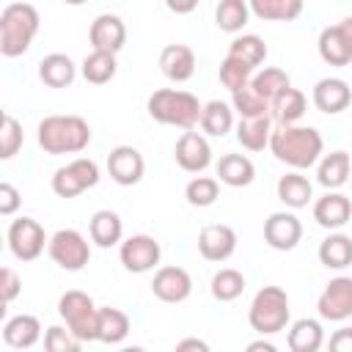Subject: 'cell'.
I'll return each instance as SVG.
<instances>
[{
    "mask_svg": "<svg viewBox=\"0 0 352 352\" xmlns=\"http://www.w3.org/2000/svg\"><path fill=\"white\" fill-rule=\"evenodd\" d=\"M250 80H253V66L250 63H245V60H239L234 55H226L223 58V63H220V82L231 94L239 91V88H245V85H250Z\"/></svg>",
    "mask_w": 352,
    "mask_h": 352,
    "instance_id": "41",
    "label": "cell"
},
{
    "mask_svg": "<svg viewBox=\"0 0 352 352\" xmlns=\"http://www.w3.org/2000/svg\"><path fill=\"white\" fill-rule=\"evenodd\" d=\"M316 47H319V58H322L324 63H330V66H346V63L352 60V50H349V44L344 41L338 25H327V28L319 33Z\"/></svg>",
    "mask_w": 352,
    "mask_h": 352,
    "instance_id": "31",
    "label": "cell"
},
{
    "mask_svg": "<svg viewBox=\"0 0 352 352\" xmlns=\"http://www.w3.org/2000/svg\"><path fill=\"white\" fill-rule=\"evenodd\" d=\"M248 6L264 22H292L302 14V0H248Z\"/></svg>",
    "mask_w": 352,
    "mask_h": 352,
    "instance_id": "33",
    "label": "cell"
},
{
    "mask_svg": "<svg viewBox=\"0 0 352 352\" xmlns=\"http://www.w3.org/2000/svg\"><path fill=\"white\" fill-rule=\"evenodd\" d=\"M250 85H253V91H256L258 96H264L267 102H272L280 91H286V88L292 85V80H289V74H286L283 69H278V66H264L261 72L253 74Z\"/></svg>",
    "mask_w": 352,
    "mask_h": 352,
    "instance_id": "37",
    "label": "cell"
},
{
    "mask_svg": "<svg viewBox=\"0 0 352 352\" xmlns=\"http://www.w3.org/2000/svg\"><path fill=\"white\" fill-rule=\"evenodd\" d=\"M36 138H38V146L52 157L80 154L91 143V126L80 116H47L38 121Z\"/></svg>",
    "mask_w": 352,
    "mask_h": 352,
    "instance_id": "2",
    "label": "cell"
},
{
    "mask_svg": "<svg viewBox=\"0 0 352 352\" xmlns=\"http://www.w3.org/2000/svg\"><path fill=\"white\" fill-rule=\"evenodd\" d=\"M47 253L50 258L60 267V270H69V272H80L88 258H91V248H88V239L74 231V228H60L50 236V245H47Z\"/></svg>",
    "mask_w": 352,
    "mask_h": 352,
    "instance_id": "8",
    "label": "cell"
},
{
    "mask_svg": "<svg viewBox=\"0 0 352 352\" xmlns=\"http://www.w3.org/2000/svg\"><path fill=\"white\" fill-rule=\"evenodd\" d=\"M289 297L280 286H264L256 292L250 308H248V322L256 333L261 336H275L280 330H286L289 324Z\"/></svg>",
    "mask_w": 352,
    "mask_h": 352,
    "instance_id": "5",
    "label": "cell"
},
{
    "mask_svg": "<svg viewBox=\"0 0 352 352\" xmlns=\"http://www.w3.org/2000/svg\"><path fill=\"white\" fill-rule=\"evenodd\" d=\"M38 11L30 3H11L0 14V52L6 58H19L30 50L38 33Z\"/></svg>",
    "mask_w": 352,
    "mask_h": 352,
    "instance_id": "4",
    "label": "cell"
},
{
    "mask_svg": "<svg viewBox=\"0 0 352 352\" xmlns=\"http://www.w3.org/2000/svg\"><path fill=\"white\" fill-rule=\"evenodd\" d=\"M173 157H176V165L182 170H187V173H204L212 165V146H209V140L201 132L184 129L182 138L176 140Z\"/></svg>",
    "mask_w": 352,
    "mask_h": 352,
    "instance_id": "12",
    "label": "cell"
},
{
    "mask_svg": "<svg viewBox=\"0 0 352 352\" xmlns=\"http://www.w3.org/2000/svg\"><path fill=\"white\" fill-rule=\"evenodd\" d=\"M236 250V231L226 223H209L198 234V253L206 261H226Z\"/></svg>",
    "mask_w": 352,
    "mask_h": 352,
    "instance_id": "15",
    "label": "cell"
},
{
    "mask_svg": "<svg viewBox=\"0 0 352 352\" xmlns=\"http://www.w3.org/2000/svg\"><path fill=\"white\" fill-rule=\"evenodd\" d=\"M0 292H3V302H14L19 297V292H22V280L11 267L0 270Z\"/></svg>",
    "mask_w": 352,
    "mask_h": 352,
    "instance_id": "45",
    "label": "cell"
},
{
    "mask_svg": "<svg viewBox=\"0 0 352 352\" xmlns=\"http://www.w3.org/2000/svg\"><path fill=\"white\" fill-rule=\"evenodd\" d=\"M214 170H217V179L228 187H248L256 179V168L245 154H223Z\"/></svg>",
    "mask_w": 352,
    "mask_h": 352,
    "instance_id": "26",
    "label": "cell"
},
{
    "mask_svg": "<svg viewBox=\"0 0 352 352\" xmlns=\"http://www.w3.org/2000/svg\"><path fill=\"white\" fill-rule=\"evenodd\" d=\"M77 77V66L69 55L63 52H50L38 60V80L50 88H66Z\"/></svg>",
    "mask_w": 352,
    "mask_h": 352,
    "instance_id": "22",
    "label": "cell"
},
{
    "mask_svg": "<svg viewBox=\"0 0 352 352\" xmlns=\"http://www.w3.org/2000/svg\"><path fill=\"white\" fill-rule=\"evenodd\" d=\"M330 349L333 352H352V327H341L330 336Z\"/></svg>",
    "mask_w": 352,
    "mask_h": 352,
    "instance_id": "47",
    "label": "cell"
},
{
    "mask_svg": "<svg viewBox=\"0 0 352 352\" xmlns=\"http://www.w3.org/2000/svg\"><path fill=\"white\" fill-rule=\"evenodd\" d=\"M349 182H352V176H349Z\"/></svg>",
    "mask_w": 352,
    "mask_h": 352,
    "instance_id": "53",
    "label": "cell"
},
{
    "mask_svg": "<svg viewBox=\"0 0 352 352\" xmlns=\"http://www.w3.org/2000/svg\"><path fill=\"white\" fill-rule=\"evenodd\" d=\"M275 190H278V198H280L289 209H302V206H308V201L314 198V187H311V182H308L300 170H292V173L280 176Z\"/></svg>",
    "mask_w": 352,
    "mask_h": 352,
    "instance_id": "28",
    "label": "cell"
},
{
    "mask_svg": "<svg viewBox=\"0 0 352 352\" xmlns=\"http://www.w3.org/2000/svg\"><path fill=\"white\" fill-rule=\"evenodd\" d=\"M270 151L275 154L278 162H283L294 170H305L319 162V157L324 151V140H322L319 129H314V126L278 124V129H272V135H270Z\"/></svg>",
    "mask_w": 352,
    "mask_h": 352,
    "instance_id": "1",
    "label": "cell"
},
{
    "mask_svg": "<svg viewBox=\"0 0 352 352\" xmlns=\"http://www.w3.org/2000/svg\"><path fill=\"white\" fill-rule=\"evenodd\" d=\"M160 72L170 82H187L195 74V52L187 44H168L160 52Z\"/></svg>",
    "mask_w": 352,
    "mask_h": 352,
    "instance_id": "20",
    "label": "cell"
},
{
    "mask_svg": "<svg viewBox=\"0 0 352 352\" xmlns=\"http://www.w3.org/2000/svg\"><path fill=\"white\" fill-rule=\"evenodd\" d=\"M302 239V223L294 212H272L264 220V242L272 250H294Z\"/></svg>",
    "mask_w": 352,
    "mask_h": 352,
    "instance_id": "13",
    "label": "cell"
},
{
    "mask_svg": "<svg viewBox=\"0 0 352 352\" xmlns=\"http://www.w3.org/2000/svg\"><path fill=\"white\" fill-rule=\"evenodd\" d=\"M107 173L116 184L121 187H132L143 179L146 173V162H143V154L135 148V146H116L110 154H107Z\"/></svg>",
    "mask_w": 352,
    "mask_h": 352,
    "instance_id": "14",
    "label": "cell"
},
{
    "mask_svg": "<svg viewBox=\"0 0 352 352\" xmlns=\"http://www.w3.org/2000/svg\"><path fill=\"white\" fill-rule=\"evenodd\" d=\"M160 256H162V248L148 234H132L118 248V258H121L124 270L135 272V275H143V272L154 270L160 264Z\"/></svg>",
    "mask_w": 352,
    "mask_h": 352,
    "instance_id": "10",
    "label": "cell"
},
{
    "mask_svg": "<svg viewBox=\"0 0 352 352\" xmlns=\"http://www.w3.org/2000/svg\"><path fill=\"white\" fill-rule=\"evenodd\" d=\"M22 143H25L22 124H19L11 113H6V116H3V126H0V157H3V160H11V157L22 148Z\"/></svg>",
    "mask_w": 352,
    "mask_h": 352,
    "instance_id": "43",
    "label": "cell"
},
{
    "mask_svg": "<svg viewBox=\"0 0 352 352\" xmlns=\"http://www.w3.org/2000/svg\"><path fill=\"white\" fill-rule=\"evenodd\" d=\"M245 292V275L234 267H223L212 275V297L220 302H231Z\"/></svg>",
    "mask_w": 352,
    "mask_h": 352,
    "instance_id": "38",
    "label": "cell"
},
{
    "mask_svg": "<svg viewBox=\"0 0 352 352\" xmlns=\"http://www.w3.org/2000/svg\"><path fill=\"white\" fill-rule=\"evenodd\" d=\"M248 349L250 352H256V349H264V352H275V344H270V341H253V344H248Z\"/></svg>",
    "mask_w": 352,
    "mask_h": 352,
    "instance_id": "51",
    "label": "cell"
},
{
    "mask_svg": "<svg viewBox=\"0 0 352 352\" xmlns=\"http://www.w3.org/2000/svg\"><path fill=\"white\" fill-rule=\"evenodd\" d=\"M305 107H308V102H305V94L300 91V88H286V91H280L272 102H270V116H272V121H278V124H297L302 116H305Z\"/></svg>",
    "mask_w": 352,
    "mask_h": 352,
    "instance_id": "25",
    "label": "cell"
},
{
    "mask_svg": "<svg viewBox=\"0 0 352 352\" xmlns=\"http://www.w3.org/2000/svg\"><path fill=\"white\" fill-rule=\"evenodd\" d=\"M66 6H82V3H88V0H63Z\"/></svg>",
    "mask_w": 352,
    "mask_h": 352,
    "instance_id": "52",
    "label": "cell"
},
{
    "mask_svg": "<svg viewBox=\"0 0 352 352\" xmlns=\"http://www.w3.org/2000/svg\"><path fill=\"white\" fill-rule=\"evenodd\" d=\"M270 135H272V116L270 113L256 116V118H239V124H236V140L248 151H261L264 146H270Z\"/></svg>",
    "mask_w": 352,
    "mask_h": 352,
    "instance_id": "27",
    "label": "cell"
},
{
    "mask_svg": "<svg viewBox=\"0 0 352 352\" xmlns=\"http://www.w3.org/2000/svg\"><path fill=\"white\" fill-rule=\"evenodd\" d=\"M165 6L173 14H190V11L198 8V0H165Z\"/></svg>",
    "mask_w": 352,
    "mask_h": 352,
    "instance_id": "48",
    "label": "cell"
},
{
    "mask_svg": "<svg viewBox=\"0 0 352 352\" xmlns=\"http://www.w3.org/2000/svg\"><path fill=\"white\" fill-rule=\"evenodd\" d=\"M201 129L212 138H223L226 132L234 129V107L228 102H220V99H212L204 104L201 110Z\"/></svg>",
    "mask_w": 352,
    "mask_h": 352,
    "instance_id": "30",
    "label": "cell"
},
{
    "mask_svg": "<svg viewBox=\"0 0 352 352\" xmlns=\"http://www.w3.org/2000/svg\"><path fill=\"white\" fill-rule=\"evenodd\" d=\"M311 99H314V107H316V110H322V113H327V116H336V113H341V110L349 107V102H352V88H349V82L341 80V77H322V80L314 85Z\"/></svg>",
    "mask_w": 352,
    "mask_h": 352,
    "instance_id": "17",
    "label": "cell"
},
{
    "mask_svg": "<svg viewBox=\"0 0 352 352\" xmlns=\"http://www.w3.org/2000/svg\"><path fill=\"white\" fill-rule=\"evenodd\" d=\"M19 204H22L19 190H16L14 184L3 182V184H0V214H3V217H11V214L19 209Z\"/></svg>",
    "mask_w": 352,
    "mask_h": 352,
    "instance_id": "46",
    "label": "cell"
},
{
    "mask_svg": "<svg viewBox=\"0 0 352 352\" xmlns=\"http://www.w3.org/2000/svg\"><path fill=\"white\" fill-rule=\"evenodd\" d=\"M148 116L157 124L165 126H179V129H192L201 121V110L204 104L198 102L195 94L190 91H179V88H160L148 96L146 102Z\"/></svg>",
    "mask_w": 352,
    "mask_h": 352,
    "instance_id": "3",
    "label": "cell"
},
{
    "mask_svg": "<svg viewBox=\"0 0 352 352\" xmlns=\"http://www.w3.org/2000/svg\"><path fill=\"white\" fill-rule=\"evenodd\" d=\"M58 314L66 322V327L85 344V341H99V308L85 292H66L58 300Z\"/></svg>",
    "mask_w": 352,
    "mask_h": 352,
    "instance_id": "6",
    "label": "cell"
},
{
    "mask_svg": "<svg viewBox=\"0 0 352 352\" xmlns=\"http://www.w3.org/2000/svg\"><path fill=\"white\" fill-rule=\"evenodd\" d=\"M41 338V322L33 314H16L3 324V341L14 349H30Z\"/></svg>",
    "mask_w": 352,
    "mask_h": 352,
    "instance_id": "21",
    "label": "cell"
},
{
    "mask_svg": "<svg viewBox=\"0 0 352 352\" xmlns=\"http://www.w3.org/2000/svg\"><path fill=\"white\" fill-rule=\"evenodd\" d=\"M217 195H220V182L212 179V176H195V179H190L187 187H184L187 204H190V206H198V209L212 206V204L217 201Z\"/></svg>",
    "mask_w": 352,
    "mask_h": 352,
    "instance_id": "40",
    "label": "cell"
},
{
    "mask_svg": "<svg viewBox=\"0 0 352 352\" xmlns=\"http://www.w3.org/2000/svg\"><path fill=\"white\" fill-rule=\"evenodd\" d=\"M96 182H99V165L88 157H77L52 173V192L60 198H77L80 192L96 187Z\"/></svg>",
    "mask_w": 352,
    "mask_h": 352,
    "instance_id": "7",
    "label": "cell"
},
{
    "mask_svg": "<svg viewBox=\"0 0 352 352\" xmlns=\"http://www.w3.org/2000/svg\"><path fill=\"white\" fill-rule=\"evenodd\" d=\"M319 261L327 270H344L352 264V236L346 234H330L319 242Z\"/></svg>",
    "mask_w": 352,
    "mask_h": 352,
    "instance_id": "32",
    "label": "cell"
},
{
    "mask_svg": "<svg viewBox=\"0 0 352 352\" xmlns=\"http://www.w3.org/2000/svg\"><path fill=\"white\" fill-rule=\"evenodd\" d=\"M129 336V316L121 308H99V341L102 344H121Z\"/></svg>",
    "mask_w": 352,
    "mask_h": 352,
    "instance_id": "34",
    "label": "cell"
},
{
    "mask_svg": "<svg viewBox=\"0 0 352 352\" xmlns=\"http://www.w3.org/2000/svg\"><path fill=\"white\" fill-rule=\"evenodd\" d=\"M352 176V165H349V154L346 151H330L319 160V168H316V182L324 187V190H338L349 182Z\"/></svg>",
    "mask_w": 352,
    "mask_h": 352,
    "instance_id": "23",
    "label": "cell"
},
{
    "mask_svg": "<svg viewBox=\"0 0 352 352\" xmlns=\"http://www.w3.org/2000/svg\"><path fill=\"white\" fill-rule=\"evenodd\" d=\"M316 311L327 322H344V319H349L352 316V278H346V275L333 278L322 289V294L316 300Z\"/></svg>",
    "mask_w": 352,
    "mask_h": 352,
    "instance_id": "11",
    "label": "cell"
},
{
    "mask_svg": "<svg viewBox=\"0 0 352 352\" xmlns=\"http://www.w3.org/2000/svg\"><path fill=\"white\" fill-rule=\"evenodd\" d=\"M228 55H234V58H239V60H245V63H250L256 69L267 58V44L256 33H242L228 44Z\"/></svg>",
    "mask_w": 352,
    "mask_h": 352,
    "instance_id": "39",
    "label": "cell"
},
{
    "mask_svg": "<svg viewBox=\"0 0 352 352\" xmlns=\"http://www.w3.org/2000/svg\"><path fill=\"white\" fill-rule=\"evenodd\" d=\"M50 245L44 228L33 217H19L8 226V250L19 261H36Z\"/></svg>",
    "mask_w": 352,
    "mask_h": 352,
    "instance_id": "9",
    "label": "cell"
},
{
    "mask_svg": "<svg viewBox=\"0 0 352 352\" xmlns=\"http://www.w3.org/2000/svg\"><path fill=\"white\" fill-rule=\"evenodd\" d=\"M176 349H179V352H184V349L209 352V344H206V341H201V338H184V341H179V344H176Z\"/></svg>",
    "mask_w": 352,
    "mask_h": 352,
    "instance_id": "49",
    "label": "cell"
},
{
    "mask_svg": "<svg viewBox=\"0 0 352 352\" xmlns=\"http://www.w3.org/2000/svg\"><path fill=\"white\" fill-rule=\"evenodd\" d=\"M231 107H234V113H239V118H256V116L270 113V102L264 96H258L253 91V85H245V88L234 91L231 94Z\"/></svg>",
    "mask_w": 352,
    "mask_h": 352,
    "instance_id": "42",
    "label": "cell"
},
{
    "mask_svg": "<svg viewBox=\"0 0 352 352\" xmlns=\"http://www.w3.org/2000/svg\"><path fill=\"white\" fill-rule=\"evenodd\" d=\"M352 217V201L336 190H327L322 198H316L314 204V220L327 228V231H338L349 223Z\"/></svg>",
    "mask_w": 352,
    "mask_h": 352,
    "instance_id": "18",
    "label": "cell"
},
{
    "mask_svg": "<svg viewBox=\"0 0 352 352\" xmlns=\"http://www.w3.org/2000/svg\"><path fill=\"white\" fill-rule=\"evenodd\" d=\"M250 19V6L248 0H220L214 8V22L226 33H239Z\"/></svg>",
    "mask_w": 352,
    "mask_h": 352,
    "instance_id": "36",
    "label": "cell"
},
{
    "mask_svg": "<svg viewBox=\"0 0 352 352\" xmlns=\"http://www.w3.org/2000/svg\"><path fill=\"white\" fill-rule=\"evenodd\" d=\"M292 352H316L324 344V330L316 319H297L289 327V338H286Z\"/></svg>",
    "mask_w": 352,
    "mask_h": 352,
    "instance_id": "29",
    "label": "cell"
},
{
    "mask_svg": "<svg viewBox=\"0 0 352 352\" xmlns=\"http://www.w3.org/2000/svg\"><path fill=\"white\" fill-rule=\"evenodd\" d=\"M88 234H91V242H96L99 248H113L124 236V223L113 209H99L91 214Z\"/></svg>",
    "mask_w": 352,
    "mask_h": 352,
    "instance_id": "24",
    "label": "cell"
},
{
    "mask_svg": "<svg viewBox=\"0 0 352 352\" xmlns=\"http://www.w3.org/2000/svg\"><path fill=\"white\" fill-rule=\"evenodd\" d=\"M151 292L162 302H184L192 294V278L182 267H160L154 272Z\"/></svg>",
    "mask_w": 352,
    "mask_h": 352,
    "instance_id": "16",
    "label": "cell"
},
{
    "mask_svg": "<svg viewBox=\"0 0 352 352\" xmlns=\"http://www.w3.org/2000/svg\"><path fill=\"white\" fill-rule=\"evenodd\" d=\"M80 346H82V341H80L69 327L52 324V327H47V333H44V349H47V352H77Z\"/></svg>",
    "mask_w": 352,
    "mask_h": 352,
    "instance_id": "44",
    "label": "cell"
},
{
    "mask_svg": "<svg viewBox=\"0 0 352 352\" xmlns=\"http://www.w3.org/2000/svg\"><path fill=\"white\" fill-rule=\"evenodd\" d=\"M338 30H341L344 41H346V44H349V50H352V16H344V19L338 22Z\"/></svg>",
    "mask_w": 352,
    "mask_h": 352,
    "instance_id": "50",
    "label": "cell"
},
{
    "mask_svg": "<svg viewBox=\"0 0 352 352\" xmlns=\"http://www.w3.org/2000/svg\"><path fill=\"white\" fill-rule=\"evenodd\" d=\"M116 52H104V50H94L91 55H85L82 60V77L94 85H104L116 77Z\"/></svg>",
    "mask_w": 352,
    "mask_h": 352,
    "instance_id": "35",
    "label": "cell"
},
{
    "mask_svg": "<svg viewBox=\"0 0 352 352\" xmlns=\"http://www.w3.org/2000/svg\"><path fill=\"white\" fill-rule=\"evenodd\" d=\"M88 38L94 44V50H104V52H118L126 41V25L121 16L116 14H99L91 22Z\"/></svg>",
    "mask_w": 352,
    "mask_h": 352,
    "instance_id": "19",
    "label": "cell"
}]
</instances>
